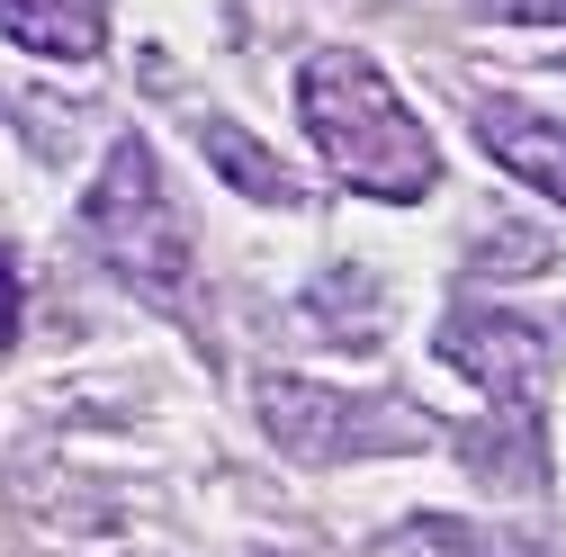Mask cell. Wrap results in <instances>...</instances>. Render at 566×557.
I'll return each mask as SVG.
<instances>
[{
    "instance_id": "obj_1",
    "label": "cell",
    "mask_w": 566,
    "mask_h": 557,
    "mask_svg": "<svg viewBox=\"0 0 566 557\" xmlns=\"http://www.w3.org/2000/svg\"><path fill=\"white\" fill-rule=\"evenodd\" d=\"M297 108H306V135L324 145V162L342 171V189L387 198V207L432 198L441 154H432V135L413 126V108L396 99V82L369 54H315L306 82H297Z\"/></svg>"
},
{
    "instance_id": "obj_2",
    "label": "cell",
    "mask_w": 566,
    "mask_h": 557,
    "mask_svg": "<svg viewBox=\"0 0 566 557\" xmlns=\"http://www.w3.org/2000/svg\"><path fill=\"white\" fill-rule=\"evenodd\" d=\"M82 217L108 252V270L126 278L135 297H154L163 315H189V278H198V252H189V217L171 207L163 189V162L145 135H126V145L108 154V171L91 180L82 198Z\"/></svg>"
},
{
    "instance_id": "obj_3",
    "label": "cell",
    "mask_w": 566,
    "mask_h": 557,
    "mask_svg": "<svg viewBox=\"0 0 566 557\" xmlns=\"http://www.w3.org/2000/svg\"><path fill=\"white\" fill-rule=\"evenodd\" d=\"M261 432L306 467H333V459L422 450V413L396 404V396H333V387H306V378H261Z\"/></svg>"
},
{
    "instance_id": "obj_4",
    "label": "cell",
    "mask_w": 566,
    "mask_h": 557,
    "mask_svg": "<svg viewBox=\"0 0 566 557\" xmlns=\"http://www.w3.org/2000/svg\"><path fill=\"white\" fill-rule=\"evenodd\" d=\"M441 360L468 387H485L504 413H531L539 387H548V369H557V333L531 324V315H504V306H459L441 324Z\"/></svg>"
},
{
    "instance_id": "obj_5",
    "label": "cell",
    "mask_w": 566,
    "mask_h": 557,
    "mask_svg": "<svg viewBox=\"0 0 566 557\" xmlns=\"http://www.w3.org/2000/svg\"><path fill=\"white\" fill-rule=\"evenodd\" d=\"M468 117H476V145L504 162L513 180H531L539 198H557V207H566V117L522 108V99H476Z\"/></svg>"
},
{
    "instance_id": "obj_6",
    "label": "cell",
    "mask_w": 566,
    "mask_h": 557,
    "mask_svg": "<svg viewBox=\"0 0 566 557\" xmlns=\"http://www.w3.org/2000/svg\"><path fill=\"white\" fill-rule=\"evenodd\" d=\"M378 557H557V539H539V530H485V522H459V513H422V522H396L378 539Z\"/></svg>"
},
{
    "instance_id": "obj_7",
    "label": "cell",
    "mask_w": 566,
    "mask_h": 557,
    "mask_svg": "<svg viewBox=\"0 0 566 557\" xmlns=\"http://www.w3.org/2000/svg\"><path fill=\"white\" fill-rule=\"evenodd\" d=\"M0 36H19L28 54H54V63H91L108 45V10L99 0H0Z\"/></svg>"
},
{
    "instance_id": "obj_8",
    "label": "cell",
    "mask_w": 566,
    "mask_h": 557,
    "mask_svg": "<svg viewBox=\"0 0 566 557\" xmlns=\"http://www.w3.org/2000/svg\"><path fill=\"white\" fill-rule=\"evenodd\" d=\"M198 145H207V162H217V171H226V180H234L252 207H306L297 171L279 162V154H261V145H252V135H243L234 117H207V126H198Z\"/></svg>"
},
{
    "instance_id": "obj_9",
    "label": "cell",
    "mask_w": 566,
    "mask_h": 557,
    "mask_svg": "<svg viewBox=\"0 0 566 557\" xmlns=\"http://www.w3.org/2000/svg\"><path fill=\"white\" fill-rule=\"evenodd\" d=\"M315 324H324V333H350V341H378V324H387L378 278H369V270H333L324 288H315Z\"/></svg>"
},
{
    "instance_id": "obj_10",
    "label": "cell",
    "mask_w": 566,
    "mask_h": 557,
    "mask_svg": "<svg viewBox=\"0 0 566 557\" xmlns=\"http://www.w3.org/2000/svg\"><path fill=\"white\" fill-rule=\"evenodd\" d=\"M485 19H513V28H566V0H485Z\"/></svg>"
},
{
    "instance_id": "obj_11",
    "label": "cell",
    "mask_w": 566,
    "mask_h": 557,
    "mask_svg": "<svg viewBox=\"0 0 566 557\" xmlns=\"http://www.w3.org/2000/svg\"><path fill=\"white\" fill-rule=\"evenodd\" d=\"M10 333H19V278H10V252H0V351H10Z\"/></svg>"
}]
</instances>
